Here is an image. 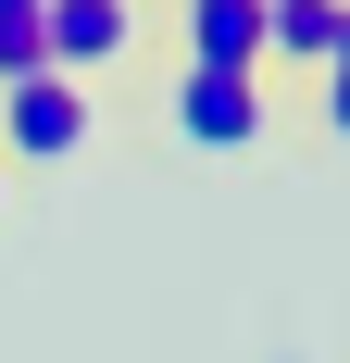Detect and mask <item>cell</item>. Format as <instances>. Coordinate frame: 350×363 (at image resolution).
Here are the masks:
<instances>
[{
  "instance_id": "1",
  "label": "cell",
  "mask_w": 350,
  "mask_h": 363,
  "mask_svg": "<svg viewBox=\"0 0 350 363\" xmlns=\"http://www.w3.org/2000/svg\"><path fill=\"white\" fill-rule=\"evenodd\" d=\"M125 125H138L150 150H175V163H263V150H288V88L163 50V75L125 101Z\"/></svg>"
},
{
  "instance_id": "2",
  "label": "cell",
  "mask_w": 350,
  "mask_h": 363,
  "mask_svg": "<svg viewBox=\"0 0 350 363\" xmlns=\"http://www.w3.org/2000/svg\"><path fill=\"white\" fill-rule=\"evenodd\" d=\"M38 50L63 88H88L125 125V101L163 75V0H38Z\"/></svg>"
},
{
  "instance_id": "3",
  "label": "cell",
  "mask_w": 350,
  "mask_h": 363,
  "mask_svg": "<svg viewBox=\"0 0 350 363\" xmlns=\"http://www.w3.org/2000/svg\"><path fill=\"white\" fill-rule=\"evenodd\" d=\"M101 138H113V113L88 101V88H63L50 63L0 88V176H13V188H38V176H63V163H88Z\"/></svg>"
},
{
  "instance_id": "4",
  "label": "cell",
  "mask_w": 350,
  "mask_h": 363,
  "mask_svg": "<svg viewBox=\"0 0 350 363\" xmlns=\"http://www.w3.org/2000/svg\"><path fill=\"white\" fill-rule=\"evenodd\" d=\"M163 50H175V63L263 75V0H175V13H163Z\"/></svg>"
},
{
  "instance_id": "5",
  "label": "cell",
  "mask_w": 350,
  "mask_h": 363,
  "mask_svg": "<svg viewBox=\"0 0 350 363\" xmlns=\"http://www.w3.org/2000/svg\"><path fill=\"white\" fill-rule=\"evenodd\" d=\"M338 50H350V0H263V75L276 88L325 75Z\"/></svg>"
},
{
  "instance_id": "6",
  "label": "cell",
  "mask_w": 350,
  "mask_h": 363,
  "mask_svg": "<svg viewBox=\"0 0 350 363\" xmlns=\"http://www.w3.org/2000/svg\"><path fill=\"white\" fill-rule=\"evenodd\" d=\"M288 150H313V163H350V50L325 75L288 88Z\"/></svg>"
},
{
  "instance_id": "7",
  "label": "cell",
  "mask_w": 350,
  "mask_h": 363,
  "mask_svg": "<svg viewBox=\"0 0 350 363\" xmlns=\"http://www.w3.org/2000/svg\"><path fill=\"white\" fill-rule=\"evenodd\" d=\"M0 13H38V0H0Z\"/></svg>"
},
{
  "instance_id": "8",
  "label": "cell",
  "mask_w": 350,
  "mask_h": 363,
  "mask_svg": "<svg viewBox=\"0 0 350 363\" xmlns=\"http://www.w3.org/2000/svg\"><path fill=\"white\" fill-rule=\"evenodd\" d=\"M0 213H13V176H0Z\"/></svg>"
},
{
  "instance_id": "9",
  "label": "cell",
  "mask_w": 350,
  "mask_h": 363,
  "mask_svg": "<svg viewBox=\"0 0 350 363\" xmlns=\"http://www.w3.org/2000/svg\"><path fill=\"white\" fill-rule=\"evenodd\" d=\"M163 13H175V0H163Z\"/></svg>"
}]
</instances>
